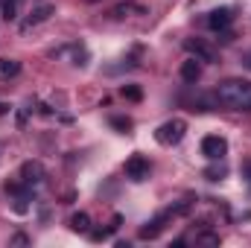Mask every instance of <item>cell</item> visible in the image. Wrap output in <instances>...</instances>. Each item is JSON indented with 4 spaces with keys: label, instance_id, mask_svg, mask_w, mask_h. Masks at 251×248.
<instances>
[{
    "label": "cell",
    "instance_id": "277c9868",
    "mask_svg": "<svg viewBox=\"0 0 251 248\" xmlns=\"http://www.w3.org/2000/svg\"><path fill=\"white\" fill-rule=\"evenodd\" d=\"M126 175H128L131 181H143V178H149V161H146L143 155H131V158L126 161Z\"/></svg>",
    "mask_w": 251,
    "mask_h": 248
},
{
    "label": "cell",
    "instance_id": "30bf717a",
    "mask_svg": "<svg viewBox=\"0 0 251 248\" xmlns=\"http://www.w3.org/2000/svg\"><path fill=\"white\" fill-rule=\"evenodd\" d=\"M167 216H173V210L170 213H164V216H158V219H152L146 228H140V240H152V237H158L161 234V228H164V219Z\"/></svg>",
    "mask_w": 251,
    "mask_h": 248
},
{
    "label": "cell",
    "instance_id": "3957f363",
    "mask_svg": "<svg viewBox=\"0 0 251 248\" xmlns=\"http://www.w3.org/2000/svg\"><path fill=\"white\" fill-rule=\"evenodd\" d=\"M225 152H228V140H225V137H219V134H207V137L201 140V155H204V158L219 161V158H225Z\"/></svg>",
    "mask_w": 251,
    "mask_h": 248
},
{
    "label": "cell",
    "instance_id": "4fadbf2b",
    "mask_svg": "<svg viewBox=\"0 0 251 248\" xmlns=\"http://www.w3.org/2000/svg\"><path fill=\"white\" fill-rule=\"evenodd\" d=\"M21 73V64L15 59H0V76H18Z\"/></svg>",
    "mask_w": 251,
    "mask_h": 248
},
{
    "label": "cell",
    "instance_id": "7a4b0ae2",
    "mask_svg": "<svg viewBox=\"0 0 251 248\" xmlns=\"http://www.w3.org/2000/svg\"><path fill=\"white\" fill-rule=\"evenodd\" d=\"M184 134H187V123L176 117V120H167L164 125H158L155 140H158V143H164V146H176V143H181V140H184Z\"/></svg>",
    "mask_w": 251,
    "mask_h": 248
},
{
    "label": "cell",
    "instance_id": "8fae6325",
    "mask_svg": "<svg viewBox=\"0 0 251 248\" xmlns=\"http://www.w3.org/2000/svg\"><path fill=\"white\" fill-rule=\"evenodd\" d=\"M21 3H24V0H3V9H0L3 18H6V21H15L18 12H21Z\"/></svg>",
    "mask_w": 251,
    "mask_h": 248
},
{
    "label": "cell",
    "instance_id": "5b68a950",
    "mask_svg": "<svg viewBox=\"0 0 251 248\" xmlns=\"http://www.w3.org/2000/svg\"><path fill=\"white\" fill-rule=\"evenodd\" d=\"M41 178H44V170L38 167V164H24V170H21V184L29 187L32 184H41Z\"/></svg>",
    "mask_w": 251,
    "mask_h": 248
},
{
    "label": "cell",
    "instance_id": "2e32d148",
    "mask_svg": "<svg viewBox=\"0 0 251 248\" xmlns=\"http://www.w3.org/2000/svg\"><path fill=\"white\" fill-rule=\"evenodd\" d=\"M249 67H251V56H249Z\"/></svg>",
    "mask_w": 251,
    "mask_h": 248
},
{
    "label": "cell",
    "instance_id": "9a60e30c",
    "mask_svg": "<svg viewBox=\"0 0 251 248\" xmlns=\"http://www.w3.org/2000/svg\"><path fill=\"white\" fill-rule=\"evenodd\" d=\"M243 173H246V175L251 178V161H249V164H243Z\"/></svg>",
    "mask_w": 251,
    "mask_h": 248
},
{
    "label": "cell",
    "instance_id": "6da1fadb",
    "mask_svg": "<svg viewBox=\"0 0 251 248\" xmlns=\"http://www.w3.org/2000/svg\"><path fill=\"white\" fill-rule=\"evenodd\" d=\"M219 102L234 111H251V82L249 79H225L216 91Z\"/></svg>",
    "mask_w": 251,
    "mask_h": 248
},
{
    "label": "cell",
    "instance_id": "5bb4252c",
    "mask_svg": "<svg viewBox=\"0 0 251 248\" xmlns=\"http://www.w3.org/2000/svg\"><path fill=\"white\" fill-rule=\"evenodd\" d=\"M123 97H128V99H140V91H137V88H123Z\"/></svg>",
    "mask_w": 251,
    "mask_h": 248
},
{
    "label": "cell",
    "instance_id": "52a82bcc",
    "mask_svg": "<svg viewBox=\"0 0 251 248\" xmlns=\"http://www.w3.org/2000/svg\"><path fill=\"white\" fill-rule=\"evenodd\" d=\"M50 15H53V6H50V3H44V6H38V9H35V12H32V15H29L26 21H24V29H32V26H38V24H44V21H47Z\"/></svg>",
    "mask_w": 251,
    "mask_h": 248
},
{
    "label": "cell",
    "instance_id": "ba28073f",
    "mask_svg": "<svg viewBox=\"0 0 251 248\" xmlns=\"http://www.w3.org/2000/svg\"><path fill=\"white\" fill-rule=\"evenodd\" d=\"M187 50L196 59H201V62H216V53L207 44H201V41H187Z\"/></svg>",
    "mask_w": 251,
    "mask_h": 248
},
{
    "label": "cell",
    "instance_id": "7c38bea8",
    "mask_svg": "<svg viewBox=\"0 0 251 248\" xmlns=\"http://www.w3.org/2000/svg\"><path fill=\"white\" fill-rule=\"evenodd\" d=\"M70 228H73V231H79V234H85V231L91 228V219H88V213H76V216L70 219Z\"/></svg>",
    "mask_w": 251,
    "mask_h": 248
},
{
    "label": "cell",
    "instance_id": "9c48e42d",
    "mask_svg": "<svg viewBox=\"0 0 251 248\" xmlns=\"http://www.w3.org/2000/svg\"><path fill=\"white\" fill-rule=\"evenodd\" d=\"M181 79L190 82V85L199 82V79H201V64L196 62V59H187V62L181 64Z\"/></svg>",
    "mask_w": 251,
    "mask_h": 248
},
{
    "label": "cell",
    "instance_id": "8992f818",
    "mask_svg": "<svg viewBox=\"0 0 251 248\" xmlns=\"http://www.w3.org/2000/svg\"><path fill=\"white\" fill-rule=\"evenodd\" d=\"M231 21H234L231 9H213V12H210V18H207V26H210V29H225Z\"/></svg>",
    "mask_w": 251,
    "mask_h": 248
}]
</instances>
